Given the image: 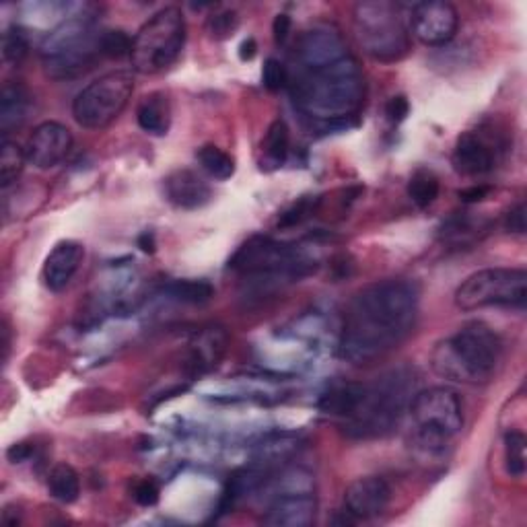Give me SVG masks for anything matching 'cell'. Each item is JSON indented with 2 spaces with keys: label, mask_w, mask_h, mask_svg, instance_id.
<instances>
[{
  "label": "cell",
  "mask_w": 527,
  "mask_h": 527,
  "mask_svg": "<svg viewBox=\"0 0 527 527\" xmlns=\"http://www.w3.org/2000/svg\"><path fill=\"white\" fill-rule=\"evenodd\" d=\"M420 291L408 278H383L357 291L342 318L338 353L353 365L390 355L412 332Z\"/></svg>",
  "instance_id": "obj_1"
},
{
  "label": "cell",
  "mask_w": 527,
  "mask_h": 527,
  "mask_svg": "<svg viewBox=\"0 0 527 527\" xmlns=\"http://www.w3.org/2000/svg\"><path fill=\"white\" fill-rule=\"evenodd\" d=\"M291 91L303 116L322 124H342L361 110L365 79L359 62L348 54L332 64L299 68Z\"/></svg>",
  "instance_id": "obj_2"
},
{
  "label": "cell",
  "mask_w": 527,
  "mask_h": 527,
  "mask_svg": "<svg viewBox=\"0 0 527 527\" xmlns=\"http://www.w3.org/2000/svg\"><path fill=\"white\" fill-rule=\"evenodd\" d=\"M503 361V340L484 322H468L439 340L431 353L433 371L453 383L484 385Z\"/></svg>",
  "instance_id": "obj_3"
},
{
  "label": "cell",
  "mask_w": 527,
  "mask_h": 527,
  "mask_svg": "<svg viewBox=\"0 0 527 527\" xmlns=\"http://www.w3.org/2000/svg\"><path fill=\"white\" fill-rule=\"evenodd\" d=\"M414 390L416 377L408 367L392 369L371 383H363L355 410L342 420L344 435L357 441L390 435L408 410Z\"/></svg>",
  "instance_id": "obj_4"
},
{
  "label": "cell",
  "mask_w": 527,
  "mask_h": 527,
  "mask_svg": "<svg viewBox=\"0 0 527 527\" xmlns=\"http://www.w3.org/2000/svg\"><path fill=\"white\" fill-rule=\"evenodd\" d=\"M101 31H95L87 17H73L60 23L42 44V58L46 75L64 81L75 79L93 66L99 50Z\"/></svg>",
  "instance_id": "obj_5"
},
{
  "label": "cell",
  "mask_w": 527,
  "mask_h": 527,
  "mask_svg": "<svg viewBox=\"0 0 527 527\" xmlns=\"http://www.w3.org/2000/svg\"><path fill=\"white\" fill-rule=\"evenodd\" d=\"M186 44V19L178 7L157 11L132 42V66L140 75H159L175 64Z\"/></svg>",
  "instance_id": "obj_6"
},
{
  "label": "cell",
  "mask_w": 527,
  "mask_h": 527,
  "mask_svg": "<svg viewBox=\"0 0 527 527\" xmlns=\"http://www.w3.org/2000/svg\"><path fill=\"white\" fill-rule=\"evenodd\" d=\"M357 42L365 54L379 62H398L410 50V31L400 7L385 0L359 3L353 13Z\"/></svg>",
  "instance_id": "obj_7"
},
{
  "label": "cell",
  "mask_w": 527,
  "mask_h": 527,
  "mask_svg": "<svg viewBox=\"0 0 527 527\" xmlns=\"http://www.w3.org/2000/svg\"><path fill=\"white\" fill-rule=\"evenodd\" d=\"M408 414L414 439L425 449H443L447 441L464 429V408L460 396L449 388H429L416 392Z\"/></svg>",
  "instance_id": "obj_8"
},
{
  "label": "cell",
  "mask_w": 527,
  "mask_h": 527,
  "mask_svg": "<svg viewBox=\"0 0 527 527\" xmlns=\"http://www.w3.org/2000/svg\"><path fill=\"white\" fill-rule=\"evenodd\" d=\"M527 299V272L523 268H484L470 274L453 295L455 307L478 311L486 307L523 309Z\"/></svg>",
  "instance_id": "obj_9"
},
{
  "label": "cell",
  "mask_w": 527,
  "mask_h": 527,
  "mask_svg": "<svg viewBox=\"0 0 527 527\" xmlns=\"http://www.w3.org/2000/svg\"><path fill=\"white\" fill-rule=\"evenodd\" d=\"M229 268L248 278H301L307 274L309 262L289 243L254 235L235 252Z\"/></svg>",
  "instance_id": "obj_10"
},
{
  "label": "cell",
  "mask_w": 527,
  "mask_h": 527,
  "mask_svg": "<svg viewBox=\"0 0 527 527\" xmlns=\"http://www.w3.org/2000/svg\"><path fill=\"white\" fill-rule=\"evenodd\" d=\"M134 91V77L114 70L89 83L73 101V116L87 130L108 128L124 110Z\"/></svg>",
  "instance_id": "obj_11"
},
{
  "label": "cell",
  "mask_w": 527,
  "mask_h": 527,
  "mask_svg": "<svg viewBox=\"0 0 527 527\" xmlns=\"http://www.w3.org/2000/svg\"><path fill=\"white\" fill-rule=\"evenodd\" d=\"M460 27V13L451 3L429 0L416 3L408 15V31L420 44L437 48L449 44Z\"/></svg>",
  "instance_id": "obj_12"
},
{
  "label": "cell",
  "mask_w": 527,
  "mask_h": 527,
  "mask_svg": "<svg viewBox=\"0 0 527 527\" xmlns=\"http://www.w3.org/2000/svg\"><path fill=\"white\" fill-rule=\"evenodd\" d=\"M73 151V134L60 122H44L35 128L25 145L27 163L38 169L60 165Z\"/></svg>",
  "instance_id": "obj_13"
},
{
  "label": "cell",
  "mask_w": 527,
  "mask_h": 527,
  "mask_svg": "<svg viewBox=\"0 0 527 527\" xmlns=\"http://www.w3.org/2000/svg\"><path fill=\"white\" fill-rule=\"evenodd\" d=\"M318 515V501L311 488H289L274 497L262 521L272 527H309Z\"/></svg>",
  "instance_id": "obj_14"
},
{
  "label": "cell",
  "mask_w": 527,
  "mask_h": 527,
  "mask_svg": "<svg viewBox=\"0 0 527 527\" xmlns=\"http://www.w3.org/2000/svg\"><path fill=\"white\" fill-rule=\"evenodd\" d=\"M497 155L499 149L493 140L484 132L470 130L455 140L451 163L458 173L468 175V178H478V175H486L495 169Z\"/></svg>",
  "instance_id": "obj_15"
},
{
  "label": "cell",
  "mask_w": 527,
  "mask_h": 527,
  "mask_svg": "<svg viewBox=\"0 0 527 527\" xmlns=\"http://www.w3.org/2000/svg\"><path fill=\"white\" fill-rule=\"evenodd\" d=\"M392 488L381 476H363L350 482L344 493L346 513L357 519H373L388 509Z\"/></svg>",
  "instance_id": "obj_16"
},
{
  "label": "cell",
  "mask_w": 527,
  "mask_h": 527,
  "mask_svg": "<svg viewBox=\"0 0 527 527\" xmlns=\"http://www.w3.org/2000/svg\"><path fill=\"white\" fill-rule=\"evenodd\" d=\"M348 56V48L338 29L330 25H318L301 35L297 44V62L299 68H315L332 64Z\"/></svg>",
  "instance_id": "obj_17"
},
{
  "label": "cell",
  "mask_w": 527,
  "mask_h": 527,
  "mask_svg": "<svg viewBox=\"0 0 527 527\" xmlns=\"http://www.w3.org/2000/svg\"><path fill=\"white\" fill-rule=\"evenodd\" d=\"M83 260H85L83 243L73 239L56 243L42 268L44 287L52 293L64 291L70 285V280H73L75 274L79 272Z\"/></svg>",
  "instance_id": "obj_18"
},
{
  "label": "cell",
  "mask_w": 527,
  "mask_h": 527,
  "mask_svg": "<svg viewBox=\"0 0 527 527\" xmlns=\"http://www.w3.org/2000/svg\"><path fill=\"white\" fill-rule=\"evenodd\" d=\"M167 200L184 210L202 208L213 198V190L192 169H175L165 178Z\"/></svg>",
  "instance_id": "obj_19"
},
{
  "label": "cell",
  "mask_w": 527,
  "mask_h": 527,
  "mask_svg": "<svg viewBox=\"0 0 527 527\" xmlns=\"http://www.w3.org/2000/svg\"><path fill=\"white\" fill-rule=\"evenodd\" d=\"M225 346L227 336L221 328H206L198 332L190 344V357L186 365L188 373L192 377H200L210 369H215L225 355Z\"/></svg>",
  "instance_id": "obj_20"
},
{
  "label": "cell",
  "mask_w": 527,
  "mask_h": 527,
  "mask_svg": "<svg viewBox=\"0 0 527 527\" xmlns=\"http://www.w3.org/2000/svg\"><path fill=\"white\" fill-rule=\"evenodd\" d=\"M31 95L25 85L9 81L0 93V130L3 138L9 136L15 128H21L29 116Z\"/></svg>",
  "instance_id": "obj_21"
},
{
  "label": "cell",
  "mask_w": 527,
  "mask_h": 527,
  "mask_svg": "<svg viewBox=\"0 0 527 527\" xmlns=\"http://www.w3.org/2000/svg\"><path fill=\"white\" fill-rule=\"evenodd\" d=\"M138 126L151 136H165L171 126V103L161 91L149 93L138 103L136 110Z\"/></svg>",
  "instance_id": "obj_22"
},
{
  "label": "cell",
  "mask_w": 527,
  "mask_h": 527,
  "mask_svg": "<svg viewBox=\"0 0 527 527\" xmlns=\"http://www.w3.org/2000/svg\"><path fill=\"white\" fill-rule=\"evenodd\" d=\"M165 295L178 303L186 305H204L215 297V287L208 280L198 278H180L165 285Z\"/></svg>",
  "instance_id": "obj_23"
},
{
  "label": "cell",
  "mask_w": 527,
  "mask_h": 527,
  "mask_svg": "<svg viewBox=\"0 0 527 527\" xmlns=\"http://www.w3.org/2000/svg\"><path fill=\"white\" fill-rule=\"evenodd\" d=\"M48 490L52 499L70 505L75 503L81 495V478L77 470L68 464H58L48 474Z\"/></svg>",
  "instance_id": "obj_24"
},
{
  "label": "cell",
  "mask_w": 527,
  "mask_h": 527,
  "mask_svg": "<svg viewBox=\"0 0 527 527\" xmlns=\"http://www.w3.org/2000/svg\"><path fill=\"white\" fill-rule=\"evenodd\" d=\"M363 390V383H342L332 388L328 394L322 396L320 400V410L338 418H348L350 412L355 410L359 396Z\"/></svg>",
  "instance_id": "obj_25"
},
{
  "label": "cell",
  "mask_w": 527,
  "mask_h": 527,
  "mask_svg": "<svg viewBox=\"0 0 527 527\" xmlns=\"http://www.w3.org/2000/svg\"><path fill=\"white\" fill-rule=\"evenodd\" d=\"M289 147H291V134H289V126L285 120H274L268 130L266 136L262 140V151L266 155V161L272 163L274 167L283 165L289 157Z\"/></svg>",
  "instance_id": "obj_26"
},
{
  "label": "cell",
  "mask_w": 527,
  "mask_h": 527,
  "mask_svg": "<svg viewBox=\"0 0 527 527\" xmlns=\"http://www.w3.org/2000/svg\"><path fill=\"white\" fill-rule=\"evenodd\" d=\"M25 163H27L25 149H21L19 143L5 136L3 147H0V184H3L5 192L19 180Z\"/></svg>",
  "instance_id": "obj_27"
},
{
  "label": "cell",
  "mask_w": 527,
  "mask_h": 527,
  "mask_svg": "<svg viewBox=\"0 0 527 527\" xmlns=\"http://www.w3.org/2000/svg\"><path fill=\"white\" fill-rule=\"evenodd\" d=\"M196 159H198L200 167L210 175V178H215L219 182L233 178L235 159L229 153H225L223 149H219L215 145H204L198 149Z\"/></svg>",
  "instance_id": "obj_28"
},
{
  "label": "cell",
  "mask_w": 527,
  "mask_h": 527,
  "mask_svg": "<svg viewBox=\"0 0 527 527\" xmlns=\"http://www.w3.org/2000/svg\"><path fill=\"white\" fill-rule=\"evenodd\" d=\"M439 178L431 169H418L412 173V178L408 182V198L418 206V208H429L437 196H439Z\"/></svg>",
  "instance_id": "obj_29"
},
{
  "label": "cell",
  "mask_w": 527,
  "mask_h": 527,
  "mask_svg": "<svg viewBox=\"0 0 527 527\" xmlns=\"http://www.w3.org/2000/svg\"><path fill=\"white\" fill-rule=\"evenodd\" d=\"M29 54V40L23 27L11 25L3 35V58L11 66H19Z\"/></svg>",
  "instance_id": "obj_30"
},
{
  "label": "cell",
  "mask_w": 527,
  "mask_h": 527,
  "mask_svg": "<svg viewBox=\"0 0 527 527\" xmlns=\"http://www.w3.org/2000/svg\"><path fill=\"white\" fill-rule=\"evenodd\" d=\"M318 206H320V198L315 196H303L297 202H293L283 215L278 217V227L280 229H293L301 223H305L307 219H311L315 213H318Z\"/></svg>",
  "instance_id": "obj_31"
},
{
  "label": "cell",
  "mask_w": 527,
  "mask_h": 527,
  "mask_svg": "<svg viewBox=\"0 0 527 527\" xmlns=\"http://www.w3.org/2000/svg\"><path fill=\"white\" fill-rule=\"evenodd\" d=\"M132 42L134 40L122 29H105V31H101V38H99L101 56L112 58V60H120L124 56H130L132 54Z\"/></svg>",
  "instance_id": "obj_32"
},
{
  "label": "cell",
  "mask_w": 527,
  "mask_h": 527,
  "mask_svg": "<svg viewBox=\"0 0 527 527\" xmlns=\"http://www.w3.org/2000/svg\"><path fill=\"white\" fill-rule=\"evenodd\" d=\"M505 466L513 478L525 474V435L521 431H509L505 435Z\"/></svg>",
  "instance_id": "obj_33"
},
{
  "label": "cell",
  "mask_w": 527,
  "mask_h": 527,
  "mask_svg": "<svg viewBox=\"0 0 527 527\" xmlns=\"http://www.w3.org/2000/svg\"><path fill=\"white\" fill-rule=\"evenodd\" d=\"M262 83L268 91L276 93L280 89H285L287 83H289V70L287 66L276 60V58H268L264 62V68H262Z\"/></svg>",
  "instance_id": "obj_34"
},
{
  "label": "cell",
  "mask_w": 527,
  "mask_h": 527,
  "mask_svg": "<svg viewBox=\"0 0 527 527\" xmlns=\"http://www.w3.org/2000/svg\"><path fill=\"white\" fill-rule=\"evenodd\" d=\"M132 499L143 505V507H153L159 503V486L155 480L151 478H143L134 482V488H132Z\"/></svg>",
  "instance_id": "obj_35"
},
{
  "label": "cell",
  "mask_w": 527,
  "mask_h": 527,
  "mask_svg": "<svg viewBox=\"0 0 527 527\" xmlns=\"http://www.w3.org/2000/svg\"><path fill=\"white\" fill-rule=\"evenodd\" d=\"M237 25H239L237 15L233 11H225V13H221V15H217L208 21V31H210V35H213V38L225 40V38H229V35H233Z\"/></svg>",
  "instance_id": "obj_36"
},
{
  "label": "cell",
  "mask_w": 527,
  "mask_h": 527,
  "mask_svg": "<svg viewBox=\"0 0 527 527\" xmlns=\"http://www.w3.org/2000/svg\"><path fill=\"white\" fill-rule=\"evenodd\" d=\"M505 229L515 235H525L527 229V215H525V202H517L505 217Z\"/></svg>",
  "instance_id": "obj_37"
},
{
  "label": "cell",
  "mask_w": 527,
  "mask_h": 527,
  "mask_svg": "<svg viewBox=\"0 0 527 527\" xmlns=\"http://www.w3.org/2000/svg\"><path fill=\"white\" fill-rule=\"evenodd\" d=\"M410 114V103L404 95H394L385 105V116L392 124H402Z\"/></svg>",
  "instance_id": "obj_38"
},
{
  "label": "cell",
  "mask_w": 527,
  "mask_h": 527,
  "mask_svg": "<svg viewBox=\"0 0 527 527\" xmlns=\"http://www.w3.org/2000/svg\"><path fill=\"white\" fill-rule=\"evenodd\" d=\"M291 27H293V21H291L289 15H285V13L276 15V19H274V23H272V33H274V42H276L278 46H283V44L289 40Z\"/></svg>",
  "instance_id": "obj_39"
},
{
  "label": "cell",
  "mask_w": 527,
  "mask_h": 527,
  "mask_svg": "<svg viewBox=\"0 0 527 527\" xmlns=\"http://www.w3.org/2000/svg\"><path fill=\"white\" fill-rule=\"evenodd\" d=\"M31 453H33V449L27 443H15L9 447L7 458L11 464H23L31 458Z\"/></svg>",
  "instance_id": "obj_40"
},
{
  "label": "cell",
  "mask_w": 527,
  "mask_h": 527,
  "mask_svg": "<svg viewBox=\"0 0 527 527\" xmlns=\"http://www.w3.org/2000/svg\"><path fill=\"white\" fill-rule=\"evenodd\" d=\"M488 192H490L488 186H472V188H468V190H462V192H460V198H462V202L472 204V202H480V200H484V198L488 196Z\"/></svg>",
  "instance_id": "obj_41"
},
{
  "label": "cell",
  "mask_w": 527,
  "mask_h": 527,
  "mask_svg": "<svg viewBox=\"0 0 527 527\" xmlns=\"http://www.w3.org/2000/svg\"><path fill=\"white\" fill-rule=\"evenodd\" d=\"M258 52V46H256V40L254 38H248V40H243L241 46H239V58L241 60H252Z\"/></svg>",
  "instance_id": "obj_42"
},
{
  "label": "cell",
  "mask_w": 527,
  "mask_h": 527,
  "mask_svg": "<svg viewBox=\"0 0 527 527\" xmlns=\"http://www.w3.org/2000/svg\"><path fill=\"white\" fill-rule=\"evenodd\" d=\"M138 248L143 250L145 254H153L155 252V235L153 233H143L138 237Z\"/></svg>",
  "instance_id": "obj_43"
}]
</instances>
